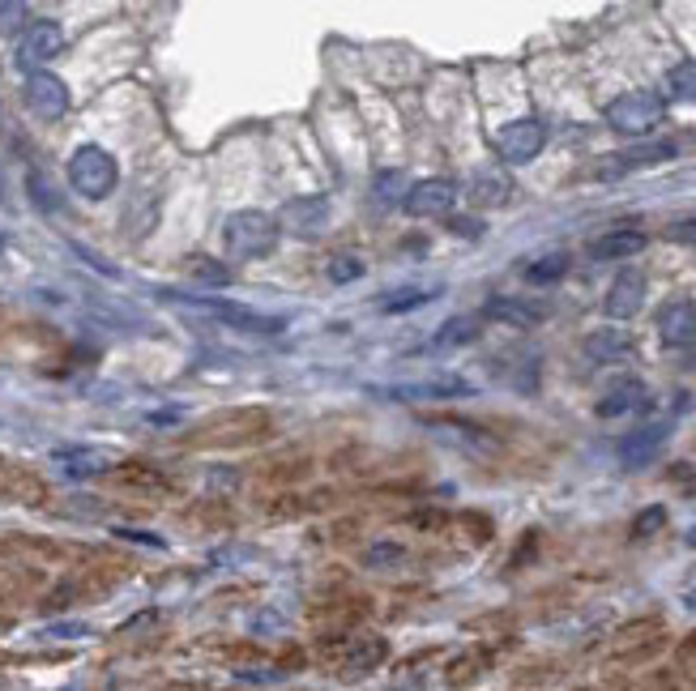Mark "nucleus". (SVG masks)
I'll list each match as a JSON object with an SVG mask.
<instances>
[{"instance_id":"13","label":"nucleus","mask_w":696,"mask_h":691,"mask_svg":"<svg viewBox=\"0 0 696 691\" xmlns=\"http://www.w3.org/2000/svg\"><path fill=\"white\" fill-rule=\"evenodd\" d=\"M675 158V141H645V146H632V150H620V154H607V163L598 167V175H628V171H645V167H658Z\"/></svg>"},{"instance_id":"12","label":"nucleus","mask_w":696,"mask_h":691,"mask_svg":"<svg viewBox=\"0 0 696 691\" xmlns=\"http://www.w3.org/2000/svg\"><path fill=\"white\" fill-rule=\"evenodd\" d=\"M667 440H671V423H645L637 431H628L615 453H620V461L628 465V470H637V465H650Z\"/></svg>"},{"instance_id":"23","label":"nucleus","mask_w":696,"mask_h":691,"mask_svg":"<svg viewBox=\"0 0 696 691\" xmlns=\"http://www.w3.org/2000/svg\"><path fill=\"white\" fill-rule=\"evenodd\" d=\"M385 640L381 636H368V640H355L351 649H346V657H342V666L346 670H372V666H381L385 662Z\"/></svg>"},{"instance_id":"2","label":"nucleus","mask_w":696,"mask_h":691,"mask_svg":"<svg viewBox=\"0 0 696 691\" xmlns=\"http://www.w3.org/2000/svg\"><path fill=\"white\" fill-rule=\"evenodd\" d=\"M163 299L180 303V308H193L201 316L218 320L227 329H240V333H282L287 329V316H274V312H257V308H244V303H231V299H184L176 291H163Z\"/></svg>"},{"instance_id":"24","label":"nucleus","mask_w":696,"mask_h":691,"mask_svg":"<svg viewBox=\"0 0 696 691\" xmlns=\"http://www.w3.org/2000/svg\"><path fill=\"white\" fill-rule=\"evenodd\" d=\"M667 99L671 103H696V60L675 64L667 73Z\"/></svg>"},{"instance_id":"20","label":"nucleus","mask_w":696,"mask_h":691,"mask_svg":"<svg viewBox=\"0 0 696 691\" xmlns=\"http://www.w3.org/2000/svg\"><path fill=\"white\" fill-rule=\"evenodd\" d=\"M474 337H479V316H449L445 325L436 329V337L427 342V350H462V346H470Z\"/></svg>"},{"instance_id":"33","label":"nucleus","mask_w":696,"mask_h":691,"mask_svg":"<svg viewBox=\"0 0 696 691\" xmlns=\"http://www.w3.org/2000/svg\"><path fill=\"white\" fill-rule=\"evenodd\" d=\"M18 18H26V5H0V30L18 26Z\"/></svg>"},{"instance_id":"34","label":"nucleus","mask_w":696,"mask_h":691,"mask_svg":"<svg viewBox=\"0 0 696 691\" xmlns=\"http://www.w3.org/2000/svg\"><path fill=\"white\" fill-rule=\"evenodd\" d=\"M449 227H453V235H483V222H474V218H453Z\"/></svg>"},{"instance_id":"19","label":"nucleus","mask_w":696,"mask_h":691,"mask_svg":"<svg viewBox=\"0 0 696 691\" xmlns=\"http://www.w3.org/2000/svg\"><path fill=\"white\" fill-rule=\"evenodd\" d=\"M645 406V384L641 380H620L615 389H607V397L598 401V419H620Z\"/></svg>"},{"instance_id":"26","label":"nucleus","mask_w":696,"mask_h":691,"mask_svg":"<svg viewBox=\"0 0 696 691\" xmlns=\"http://www.w3.org/2000/svg\"><path fill=\"white\" fill-rule=\"evenodd\" d=\"M188 278L201 282V286H227L231 273L223 261H214V256H193V261H188Z\"/></svg>"},{"instance_id":"5","label":"nucleus","mask_w":696,"mask_h":691,"mask_svg":"<svg viewBox=\"0 0 696 691\" xmlns=\"http://www.w3.org/2000/svg\"><path fill=\"white\" fill-rule=\"evenodd\" d=\"M547 146V124L534 120V116H521V120H509L496 133V154L500 163L509 167H521V163H534Z\"/></svg>"},{"instance_id":"8","label":"nucleus","mask_w":696,"mask_h":691,"mask_svg":"<svg viewBox=\"0 0 696 691\" xmlns=\"http://www.w3.org/2000/svg\"><path fill=\"white\" fill-rule=\"evenodd\" d=\"M22 103L30 107V116L35 120L52 124L69 111V86L60 82L56 73H30L22 82Z\"/></svg>"},{"instance_id":"3","label":"nucleus","mask_w":696,"mask_h":691,"mask_svg":"<svg viewBox=\"0 0 696 691\" xmlns=\"http://www.w3.org/2000/svg\"><path fill=\"white\" fill-rule=\"evenodd\" d=\"M69 184H73L77 197L103 201V197H112V192H116L120 167H116V158L107 154L103 146H77L73 158H69Z\"/></svg>"},{"instance_id":"22","label":"nucleus","mask_w":696,"mask_h":691,"mask_svg":"<svg viewBox=\"0 0 696 691\" xmlns=\"http://www.w3.org/2000/svg\"><path fill=\"white\" fill-rule=\"evenodd\" d=\"M509 192H513V184L504 180L500 171H479L474 175V184H470V197L479 205H504L509 201Z\"/></svg>"},{"instance_id":"14","label":"nucleus","mask_w":696,"mask_h":691,"mask_svg":"<svg viewBox=\"0 0 696 691\" xmlns=\"http://www.w3.org/2000/svg\"><path fill=\"white\" fill-rule=\"evenodd\" d=\"M641 303H645V273H637V269L615 273V282L607 286L603 312H607L611 320H628V316L641 312Z\"/></svg>"},{"instance_id":"4","label":"nucleus","mask_w":696,"mask_h":691,"mask_svg":"<svg viewBox=\"0 0 696 691\" xmlns=\"http://www.w3.org/2000/svg\"><path fill=\"white\" fill-rule=\"evenodd\" d=\"M603 116H607V124L615 128V133L645 137L662 124V116H667V99L654 94V90H628V94H620V99L607 103Z\"/></svg>"},{"instance_id":"18","label":"nucleus","mask_w":696,"mask_h":691,"mask_svg":"<svg viewBox=\"0 0 696 691\" xmlns=\"http://www.w3.org/2000/svg\"><path fill=\"white\" fill-rule=\"evenodd\" d=\"M645 248V235L641 231H607V235H598L594 244H590V256L594 261H628V256H637Z\"/></svg>"},{"instance_id":"21","label":"nucleus","mask_w":696,"mask_h":691,"mask_svg":"<svg viewBox=\"0 0 696 691\" xmlns=\"http://www.w3.org/2000/svg\"><path fill=\"white\" fill-rule=\"evenodd\" d=\"M440 295V286H402V291H389L381 299V312L385 316H402V312H415L423 303H432Z\"/></svg>"},{"instance_id":"29","label":"nucleus","mask_w":696,"mask_h":691,"mask_svg":"<svg viewBox=\"0 0 696 691\" xmlns=\"http://www.w3.org/2000/svg\"><path fill=\"white\" fill-rule=\"evenodd\" d=\"M402 559H406V551L398 542H376V546L363 551V564L368 568H389V564H402Z\"/></svg>"},{"instance_id":"36","label":"nucleus","mask_w":696,"mask_h":691,"mask_svg":"<svg viewBox=\"0 0 696 691\" xmlns=\"http://www.w3.org/2000/svg\"><path fill=\"white\" fill-rule=\"evenodd\" d=\"M0 201H5V184H0Z\"/></svg>"},{"instance_id":"32","label":"nucleus","mask_w":696,"mask_h":691,"mask_svg":"<svg viewBox=\"0 0 696 691\" xmlns=\"http://www.w3.org/2000/svg\"><path fill=\"white\" fill-rule=\"evenodd\" d=\"M30 192H35V201L43 205V210H56V205H60V201L52 197V188H47V184L39 180V175H30Z\"/></svg>"},{"instance_id":"1","label":"nucleus","mask_w":696,"mask_h":691,"mask_svg":"<svg viewBox=\"0 0 696 691\" xmlns=\"http://www.w3.org/2000/svg\"><path fill=\"white\" fill-rule=\"evenodd\" d=\"M278 218L261 210H235L223 222V248L231 261H261L278 248Z\"/></svg>"},{"instance_id":"7","label":"nucleus","mask_w":696,"mask_h":691,"mask_svg":"<svg viewBox=\"0 0 696 691\" xmlns=\"http://www.w3.org/2000/svg\"><path fill=\"white\" fill-rule=\"evenodd\" d=\"M60 47H65V30H60V22H52V18H35L26 30H22V39H18V69H26V77L30 73H43V64L52 60Z\"/></svg>"},{"instance_id":"6","label":"nucleus","mask_w":696,"mask_h":691,"mask_svg":"<svg viewBox=\"0 0 696 691\" xmlns=\"http://www.w3.org/2000/svg\"><path fill=\"white\" fill-rule=\"evenodd\" d=\"M376 397L389 401H453V397H470L474 384L462 376H432V380H402V384H372Z\"/></svg>"},{"instance_id":"28","label":"nucleus","mask_w":696,"mask_h":691,"mask_svg":"<svg viewBox=\"0 0 696 691\" xmlns=\"http://www.w3.org/2000/svg\"><path fill=\"white\" fill-rule=\"evenodd\" d=\"M406 192H410V184H406L402 171H381V175H376V201H381V205H393L398 197H406Z\"/></svg>"},{"instance_id":"17","label":"nucleus","mask_w":696,"mask_h":691,"mask_svg":"<svg viewBox=\"0 0 696 691\" xmlns=\"http://www.w3.org/2000/svg\"><path fill=\"white\" fill-rule=\"evenodd\" d=\"M52 461L65 474L86 478V474H103L107 465H112V453H107V448H56Z\"/></svg>"},{"instance_id":"27","label":"nucleus","mask_w":696,"mask_h":691,"mask_svg":"<svg viewBox=\"0 0 696 691\" xmlns=\"http://www.w3.org/2000/svg\"><path fill=\"white\" fill-rule=\"evenodd\" d=\"M325 273H329V282H338V286H346V282H355V278H363V261H359V256H351V252H338V256H329V265H325Z\"/></svg>"},{"instance_id":"15","label":"nucleus","mask_w":696,"mask_h":691,"mask_svg":"<svg viewBox=\"0 0 696 691\" xmlns=\"http://www.w3.org/2000/svg\"><path fill=\"white\" fill-rule=\"evenodd\" d=\"M658 337L667 346H692L696 342V308L688 299H671L658 312Z\"/></svg>"},{"instance_id":"31","label":"nucleus","mask_w":696,"mask_h":691,"mask_svg":"<svg viewBox=\"0 0 696 691\" xmlns=\"http://www.w3.org/2000/svg\"><path fill=\"white\" fill-rule=\"evenodd\" d=\"M671 239V244H684V248H696V218H679V222H671L667 231H662Z\"/></svg>"},{"instance_id":"9","label":"nucleus","mask_w":696,"mask_h":691,"mask_svg":"<svg viewBox=\"0 0 696 691\" xmlns=\"http://www.w3.org/2000/svg\"><path fill=\"white\" fill-rule=\"evenodd\" d=\"M457 201V184L445 180V175H436V180H419L410 184V192L402 197V210L415 214V218H445Z\"/></svg>"},{"instance_id":"25","label":"nucleus","mask_w":696,"mask_h":691,"mask_svg":"<svg viewBox=\"0 0 696 691\" xmlns=\"http://www.w3.org/2000/svg\"><path fill=\"white\" fill-rule=\"evenodd\" d=\"M564 273H568V256L564 252H551V256H543V261L526 265V282L530 286H551V282H560Z\"/></svg>"},{"instance_id":"30","label":"nucleus","mask_w":696,"mask_h":691,"mask_svg":"<svg viewBox=\"0 0 696 691\" xmlns=\"http://www.w3.org/2000/svg\"><path fill=\"white\" fill-rule=\"evenodd\" d=\"M662 525H667V508H662V504H654V508H645L641 517L632 521V534H637V538H650V534H658Z\"/></svg>"},{"instance_id":"16","label":"nucleus","mask_w":696,"mask_h":691,"mask_svg":"<svg viewBox=\"0 0 696 691\" xmlns=\"http://www.w3.org/2000/svg\"><path fill=\"white\" fill-rule=\"evenodd\" d=\"M581 350H585V359L590 363H624L628 355H632V337H628V329H594L590 337L581 342Z\"/></svg>"},{"instance_id":"11","label":"nucleus","mask_w":696,"mask_h":691,"mask_svg":"<svg viewBox=\"0 0 696 691\" xmlns=\"http://www.w3.org/2000/svg\"><path fill=\"white\" fill-rule=\"evenodd\" d=\"M287 227L295 235H304V239H316L325 227H329V201L325 197H295L282 205V214H278V231Z\"/></svg>"},{"instance_id":"10","label":"nucleus","mask_w":696,"mask_h":691,"mask_svg":"<svg viewBox=\"0 0 696 691\" xmlns=\"http://www.w3.org/2000/svg\"><path fill=\"white\" fill-rule=\"evenodd\" d=\"M483 316L500 320V325H509V329H534L551 316V308L543 299H530V295H496V299L483 303Z\"/></svg>"},{"instance_id":"35","label":"nucleus","mask_w":696,"mask_h":691,"mask_svg":"<svg viewBox=\"0 0 696 691\" xmlns=\"http://www.w3.org/2000/svg\"><path fill=\"white\" fill-rule=\"evenodd\" d=\"M120 538H129V542H146V546H163V538H154V534H146V529H116Z\"/></svg>"}]
</instances>
